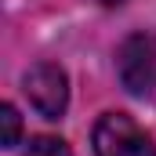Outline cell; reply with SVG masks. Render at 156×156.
<instances>
[{
  "label": "cell",
  "instance_id": "4",
  "mask_svg": "<svg viewBox=\"0 0 156 156\" xmlns=\"http://www.w3.org/2000/svg\"><path fill=\"white\" fill-rule=\"evenodd\" d=\"M0 123H4V134H0V145H18V134H22V120L15 113V105H4L0 109Z\"/></svg>",
  "mask_w": 156,
  "mask_h": 156
},
{
  "label": "cell",
  "instance_id": "5",
  "mask_svg": "<svg viewBox=\"0 0 156 156\" xmlns=\"http://www.w3.org/2000/svg\"><path fill=\"white\" fill-rule=\"evenodd\" d=\"M22 156H73V153L62 138H37V142H29V149Z\"/></svg>",
  "mask_w": 156,
  "mask_h": 156
},
{
  "label": "cell",
  "instance_id": "2",
  "mask_svg": "<svg viewBox=\"0 0 156 156\" xmlns=\"http://www.w3.org/2000/svg\"><path fill=\"white\" fill-rule=\"evenodd\" d=\"M26 94H29V102H33V109H37L40 116L47 120H58L66 113V102H69V80L66 73L55 66V62H40L33 66L29 73H26Z\"/></svg>",
  "mask_w": 156,
  "mask_h": 156
},
{
  "label": "cell",
  "instance_id": "1",
  "mask_svg": "<svg viewBox=\"0 0 156 156\" xmlns=\"http://www.w3.org/2000/svg\"><path fill=\"white\" fill-rule=\"evenodd\" d=\"M94 156H156V145L131 116L105 113L94 123Z\"/></svg>",
  "mask_w": 156,
  "mask_h": 156
},
{
  "label": "cell",
  "instance_id": "3",
  "mask_svg": "<svg viewBox=\"0 0 156 156\" xmlns=\"http://www.w3.org/2000/svg\"><path fill=\"white\" fill-rule=\"evenodd\" d=\"M120 80L134 94H149L156 87V44L142 33L123 40L120 47Z\"/></svg>",
  "mask_w": 156,
  "mask_h": 156
},
{
  "label": "cell",
  "instance_id": "6",
  "mask_svg": "<svg viewBox=\"0 0 156 156\" xmlns=\"http://www.w3.org/2000/svg\"><path fill=\"white\" fill-rule=\"evenodd\" d=\"M105 4H120V0H105Z\"/></svg>",
  "mask_w": 156,
  "mask_h": 156
}]
</instances>
